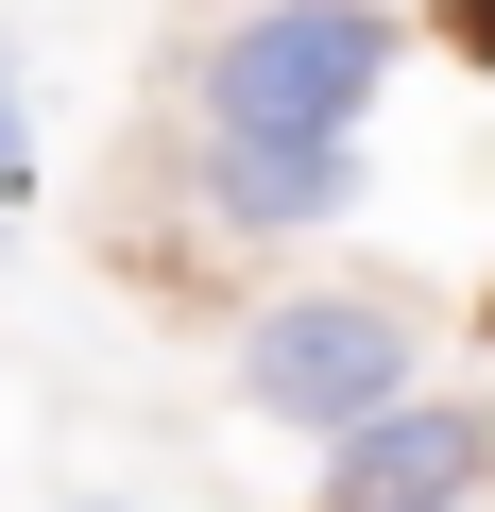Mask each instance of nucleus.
I'll return each instance as SVG.
<instances>
[{
    "instance_id": "obj_3",
    "label": "nucleus",
    "mask_w": 495,
    "mask_h": 512,
    "mask_svg": "<svg viewBox=\"0 0 495 512\" xmlns=\"http://www.w3.org/2000/svg\"><path fill=\"white\" fill-rule=\"evenodd\" d=\"M478 478H495V410L478 393H410L359 444H325V495L342 512H478Z\"/></svg>"
},
{
    "instance_id": "obj_2",
    "label": "nucleus",
    "mask_w": 495,
    "mask_h": 512,
    "mask_svg": "<svg viewBox=\"0 0 495 512\" xmlns=\"http://www.w3.org/2000/svg\"><path fill=\"white\" fill-rule=\"evenodd\" d=\"M410 359H427L410 291H291V308L239 325V393L274 427H325V444H359L376 410H410Z\"/></svg>"
},
{
    "instance_id": "obj_1",
    "label": "nucleus",
    "mask_w": 495,
    "mask_h": 512,
    "mask_svg": "<svg viewBox=\"0 0 495 512\" xmlns=\"http://www.w3.org/2000/svg\"><path fill=\"white\" fill-rule=\"evenodd\" d=\"M376 69H393L376 0H257L205 35V154H342Z\"/></svg>"
},
{
    "instance_id": "obj_5",
    "label": "nucleus",
    "mask_w": 495,
    "mask_h": 512,
    "mask_svg": "<svg viewBox=\"0 0 495 512\" xmlns=\"http://www.w3.org/2000/svg\"><path fill=\"white\" fill-rule=\"evenodd\" d=\"M461 52H478V69H495V0H461Z\"/></svg>"
},
{
    "instance_id": "obj_4",
    "label": "nucleus",
    "mask_w": 495,
    "mask_h": 512,
    "mask_svg": "<svg viewBox=\"0 0 495 512\" xmlns=\"http://www.w3.org/2000/svg\"><path fill=\"white\" fill-rule=\"evenodd\" d=\"M205 188H222V222L291 239V222H325V205L359 188V154H205Z\"/></svg>"
},
{
    "instance_id": "obj_6",
    "label": "nucleus",
    "mask_w": 495,
    "mask_h": 512,
    "mask_svg": "<svg viewBox=\"0 0 495 512\" xmlns=\"http://www.w3.org/2000/svg\"><path fill=\"white\" fill-rule=\"evenodd\" d=\"M0 171H18V86H0Z\"/></svg>"
}]
</instances>
